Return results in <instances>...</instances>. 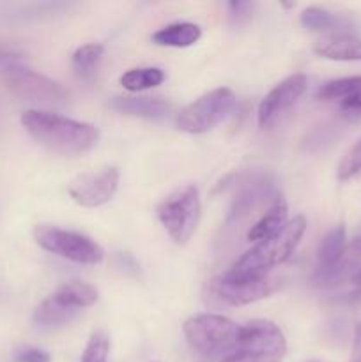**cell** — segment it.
Returning a JSON list of instances; mask_svg holds the SVG:
<instances>
[{"label":"cell","instance_id":"29","mask_svg":"<svg viewBox=\"0 0 361 362\" xmlns=\"http://www.w3.org/2000/svg\"><path fill=\"white\" fill-rule=\"evenodd\" d=\"M13 62H20V55H18L16 49L9 48L6 45H0V71Z\"/></svg>","mask_w":361,"mask_h":362},{"label":"cell","instance_id":"30","mask_svg":"<svg viewBox=\"0 0 361 362\" xmlns=\"http://www.w3.org/2000/svg\"><path fill=\"white\" fill-rule=\"evenodd\" d=\"M342 108L345 110V112H361V88H357L356 92H354L353 95H349L347 99H343L342 101Z\"/></svg>","mask_w":361,"mask_h":362},{"label":"cell","instance_id":"7","mask_svg":"<svg viewBox=\"0 0 361 362\" xmlns=\"http://www.w3.org/2000/svg\"><path fill=\"white\" fill-rule=\"evenodd\" d=\"M2 76L7 88L16 98L27 103L42 106H64L69 101V90L62 83L23 66L21 62H13L4 67Z\"/></svg>","mask_w":361,"mask_h":362},{"label":"cell","instance_id":"10","mask_svg":"<svg viewBox=\"0 0 361 362\" xmlns=\"http://www.w3.org/2000/svg\"><path fill=\"white\" fill-rule=\"evenodd\" d=\"M119 187L117 168H103L101 172L78 175L67 187L69 197L78 205L87 209L101 207L108 204Z\"/></svg>","mask_w":361,"mask_h":362},{"label":"cell","instance_id":"26","mask_svg":"<svg viewBox=\"0 0 361 362\" xmlns=\"http://www.w3.org/2000/svg\"><path fill=\"white\" fill-rule=\"evenodd\" d=\"M336 173H338L340 180H350L361 175V138L343 156Z\"/></svg>","mask_w":361,"mask_h":362},{"label":"cell","instance_id":"5","mask_svg":"<svg viewBox=\"0 0 361 362\" xmlns=\"http://www.w3.org/2000/svg\"><path fill=\"white\" fill-rule=\"evenodd\" d=\"M287 354V339L276 324L253 320L241 327L237 346L219 362H280Z\"/></svg>","mask_w":361,"mask_h":362},{"label":"cell","instance_id":"22","mask_svg":"<svg viewBox=\"0 0 361 362\" xmlns=\"http://www.w3.org/2000/svg\"><path fill=\"white\" fill-rule=\"evenodd\" d=\"M163 81H165V73L158 67H138V69H130L120 76V85L130 92L154 88Z\"/></svg>","mask_w":361,"mask_h":362},{"label":"cell","instance_id":"9","mask_svg":"<svg viewBox=\"0 0 361 362\" xmlns=\"http://www.w3.org/2000/svg\"><path fill=\"white\" fill-rule=\"evenodd\" d=\"M234 108H236L234 92L225 87L214 88L180 110L176 117V124L180 131L190 134L207 133L223 122Z\"/></svg>","mask_w":361,"mask_h":362},{"label":"cell","instance_id":"28","mask_svg":"<svg viewBox=\"0 0 361 362\" xmlns=\"http://www.w3.org/2000/svg\"><path fill=\"white\" fill-rule=\"evenodd\" d=\"M14 361L16 362H50V354L39 349H25L16 354Z\"/></svg>","mask_w":361,"mask_h":362},{"label":"cell","instance_id":"32","mask_svg":"<svg viewBox=\"0 0 361 362\" xmlns=\"http://www.w3.org/2000/svg\"><path fill=\"white\" fill-rule=\"evenodd\" d=\"M354 285H356L357 286V288H361V272H360V274H357L356 276V278H354Z\"/></svg>","mask_w":361,"mask_h":362},{"label":"cell","instance_id":"2","mask_svg":"<svg viewBox=\"0 0 361 362\" xmlns=\"http://www.w3.org/2000/svg\"><path fill=\"white\" fill-rule=\"evenodd\" d=\"M304 232H306V219L304 216H296L278 233L255 244L223 276L234 281L264 278L268 271L289 260L299 240L303 239Z\"/></svg>","mask_w":361,"mask_h":362},{"label":"cell","instance_id":"1","mask_svg":"<svg viewBox=\"0 0 361 362\" xmlns=\"http://www.w3.org/2000/svg\"><path fill=\"white\" fill-rule=\"evenodd\" d=\"M21 126L42 147L60 156L84 154L99 141V131L96 126L46 110L23 112Z\"/></svg>","mask_w":361,"mask_h":362},{"label":"cell","instance_id":"21","mask_svg":"<svg viewBox=\"0 0 361 362\" xmlns=\"http://www.w3.org/2000/svg\"><path fill=\"white\" fill-rule=\"evenodd\" d=\"M103 55H105V48L101 45H96V42L84 45L81 48H78L73 53V59H71L73 71L76 73V76L85 81H91L96 76V73H98Z\"/></svg>","mask_w":361,"mask_h":362},{"label":"cell","instance_id":"23","mask_svg":"<svg viewBox=\"0 0 361 362\" xmlns=\"http://www.w3.org/2000/svg\"><path fill=\"white\" fill-rule=\"evenodd\" d=\"M301 25L314 32L335 30V28L342 27L343 20L338 14L331 13V11L324 9V7L311 6L301 13Z\"/></svg>","mask_w":361,"mask_h":362},{"label":"cell","instance_id":"13","mask_svg":"<svg viewBox=\"0 0 361 362\" xmlns=\"http://www.w3.org/2000/svg\"><path fill=\"white\" fill-rule=\"evenodd\" d=\"M361 272V233H357L345 246L342 257L338 258L331 271L326 274L314 276V283L317 286H338L343 283H353L354 278Z\"/></svg>","mask_w":361,"mask_h":362},{"label":"cell","instance_id":"3","mask_svg":"<svg viewBox=\"0 0 361 362\" xmlns=\"http://www.w3.org/2000/svg\"><path fill=\"white\" fill-rule=\"evenodd\" d=\"M234 187V200L227 216V228H236L244 225L268 205L271 207L282 194L275 186V179L265 172H246L239 175H230L222 186Z\"/></svg>","mask_w":361,"mask_h":362},{"label":"cell","instance_id":"14","mask_svg":"<svg viewBox=\"0 0 361 362\" xmlns=\"http://www.w3.org/2000/svg\"><path fill=\"white\" fill-rule=\"evenodd\" d=\"M108 106L124 115L140 117L149 120H163L172 113V105L161 98H133V95H117L110 99Z\"/></svg>","mask_w":361,"mask_h":362},{"label":"cell","instance_id":"17","mask_svg":"<svg viewBox=\"0 0 361 362\" xmlns=\"http://www.w3.org/2000/svg\"><path fill=\"white\" fill-rule=\"evenodd\" d=\"M345 228L343 225H336L326 233L321 239L317 247V271L315 276L326 274L328 271H331L333 265L338 262V258L342 257L343 250H345Z\"/></svg>","mask_w":361,"mask_h":362},{"label":"cell","instance_id":"24","mask_svg":"<svg viewBox=\"0 0 361 362\" xmlns=\"http://www.w3.org/2000/svg\"><path fill=\"white\" fill-rule=\"evenodd\" d=\"M361 88V76H347L338 78V80L326 81L317 90V99L321 101H335V99H347L354 92Z\"/></svg>","mask_w":361,"mask_h":362},{"label":"cell","instance_id":"16","mask_svg":"<svg viewBox=\"0 0 361 362\" xmlns=\"http://www.w3.org/2000/svg\"><path fill=\"white\" fill-rule=\"evenodd\" d=\"M287 212H289V209H287L285 200L280 197L278 200H276L275 204H273L271 207H269L268 211L250 226V228H248L246 239L250 240V243H260V240H265L269 239V237L275 235V233H278L280 230L289 223L287 221Z\"/></svg>","mask_w":361,"mask_h":362},{"label":"cell","instance_id":"4","mask_svg":"<svg viewBox=\"0 0 361 362\" xmlns=\"http://www.w3.org/2000/svg\"><path fill=\"white\" fill-rule=\"evenodd\" d=\"M184 336L195 352L204 357L229 356L237 346L241 325L219 315H197L184 322Z\"/></svg>","mask_w":361,"mask_h":362},{"label":"cell","instance_id":"18","mask_svg":"<svg viewBox=\"0 0 361 362\" xmlns=\"http://www.w3.org/2000/svg\"><path fill=\"white\" fill-rule=\"evenodd\" d=\"M202 37V30L198 25L183 21V23H172L159 28L152 34V42L158 46H170V48H188L193 46Z\"/></svg>","mask_w":361,"mask_h":362},{"label":"cell","instance_id":"27","mask_svg":"<svg viewBox=\"0 0 361 362\" xmlns=\"http://www.w3.org/2000/svg\"><path fill=\"white\" fill-rule=\"evenodd\" d=\"M227 9H229V16L232 20V23H244L251 18L255 9V4L253 2H229L227 4Z\"/></svg>","mask_w":361,"mask_h":362},{"label":"cell","instance_id":"11","mask_svg":"<svg viewBox=\"0 0 361 362\" xmlns=\"http://www.w3.org/2000/svg\"><path fill=\"white\" fill-rule=\"evenodd\" d=\"M306 87L308 80L304 74H292L280 81L275 88L265 94V98L258 105V126L269 127L283 113L289 112L299 101L301 95L306 92Z\"/></svg>","mask_w":361,"mask_h":362},{"label":"cell","instance_id":"31","mask_svg":"<svg viewBox=\"0 0 361 362\" xmlns=\"http://www.w3.org/2000/svg\"><path fill=\"white\" fill-rule=\"evenodd\" d=\"M350 362H361V322L354 329V341H353V356Z\"/></svg>","mask_w":361,"mask_h":362},{"label":"cell","instance_id":"12","mask_svg":"<svg viewBox=\"0 0 361 362\" xmlns=\"http://www.w3.org/2000/svg\"><path fill=\"white\" fill-rule=\"evenodd\" d=\"M211 292L229 306H246L271 296L275 292V283L268 276L257 279H241V281L218 276L211 281Z\"/></svg>","mask_w":361,"mask_h":362},{"label":"cell","instance_id":"25","mask_svg":"<svg viewBox=\"0 0 361 362\" xmlns=\"http://www.w3.org/2000/svg\"><path fill=\"white\" fill-rule=\"evenodd\" d=\"M110 354V338L105 331L92 332L81 356V362H106Z\"/></svg>","mask_w":361,"mask_h":362},{"label":"cell","instance_id":"8","mask_svg":"<svg viewBox=\"0 0 361 362\" xmlns=\"http://www.w3.org/2000/svg\"><path fill=\"white\" fill-rule=\"evenodd\" d=\"M34 239L48 253L57 255L76 264H101L105 253L101 246L84 233L64 230L53 225H38L34 228Z\"/></svg>","mask_w":361,"mask_h":362},{"label":"cell","instance_id":"6","mask_svg":"<svg viewBox=\"0 0 361 362\" xmlns=\"http://www.w3.org/2000/svg\"><path fill=\"white\" fill-rule=\"evenodd\" d=\"M200 212L202 204L198 189L188 184V186L177 187L168 197L163 198L156 214L173 243L186 244L197 230Z\"/></svg>","mask_w":361,"mask_h":362},{"label":"cell","instance_id":"19","mask_svg":"<svg viewBox=\"0 0 361 362\" xmlns=\"http://www.w3.org/2000/svg\"><path fill=\"white\" fill-rule=\"evenodd\" d=\"M53 299L60 303L62 306L71 308V310H84L91 308L98 303V290L94 286L87 285L81 281H69L64 283L62 286L52 293Z\"/></svg>","mask_w":361,"mask_h":362},{"label":"cell","instance_id":"15","mask_svg":"<svg viewBox=\"0 0 361 362\" xmlns=\"http://www.w3.org/2000/svg\"><path fill=\"white\" fill-rule=\"evenodd\" d=\"M314 52L328 60H340V62L361 60V39L345 32H336L319 39L314 46Z\"/></svg>","mask_w":361,"mask_h":362},{"label":"cell","instance_id":"20","mask_svg":"<svg viewBox=\"0 0 361 362\" xmlns=\"http://www.w3.org/2000/svg\"><path fill=\"white\" fill-rule=\"evenodd\" d=\"M76 310L62 306V304L57 303V300L50 296L35 308L34 322L35 325H39V327L42 329H53L69 324V322L76 317Z\"/></svg>","mask_w":361,"mask_h":362}]
</instances>
